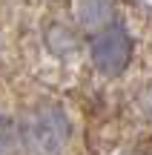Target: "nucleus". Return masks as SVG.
Segmentation results:
<instances>
[{
    "label": "nucleus",
    "mask_w": 152,
    "mask_h": 155,
    "mask_svg": "<svg viewBox=\"0 0 152 155\" xmlns=\"http://www.w3.org/2000/svg\"><path fill=\"white\" fill-rule=\"evenodd\" d=\"M17 135H20V129H17L15 118L9 115H0V155H9L15 150L17 144Z\"/></svg>",
    "instance_id": "4"
},
{
    "label": "nucleus",
    "mask_w": 152,
    "mask_h": 155,
    "mask_svg": "<svg viewBox=\"0 0 152 155\" xmlns=\"http://www.w3.org/2000/svg\"><path fill=\"white\" fill-rule=\"evenodd\" d=\"M89 55L101 75H106V78L124 75V69L132 61V38L126 32V26H121V23L103 26L89 40Z\"/></svg>",
    "instance_id": "2"
},
{
    "label": "nucleus",
    "mask_w": 152,
    "mask_h": 155,
    "mask_svg": "<svg viewBox=\"0 0 152 155\" xmlns=\"http://www.w3.org/2000/svg\"><path fill=\"white\" fill-rule=\"evenodd\" d=\"M112 9H115V0H78V6H75L78 20L92 29L109 26L112 23Z\"/></svg>",
    "instance_id": "3"
},
{
    "label": "nucleus",
    "mask_w": 152,
    "mask_h": 155,
    "mask_svg": "<svg viewBox=\"0 0 152 155\" xmlns=\"http://www.w3.org/2000/svg\"><path fill=\"white\" fill-rule=\"evenodd\" d=\"M118 155H147V152H138V150H126V152H118Z\"/></svg>",
    "instance_id": "5"
},
{
    "label": "nucleus",
    "mask_w": 152,
    "mask_h": 155,
    "mask_svg": "<svg viewBox=\"0 0 152 155\" xmlns=\"http://www.w3.org/2000/svg\"><path fill=\"white\" fill-rule=\"evenodd\" d=\"M20 135L34 155H60L72 138V121L60 104H37L26 115Z\"/></svg>",
    "instance_id": "1"
}]
</instances>
